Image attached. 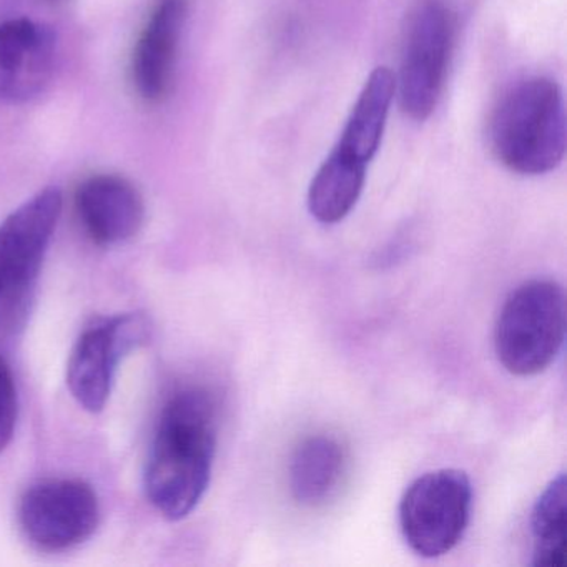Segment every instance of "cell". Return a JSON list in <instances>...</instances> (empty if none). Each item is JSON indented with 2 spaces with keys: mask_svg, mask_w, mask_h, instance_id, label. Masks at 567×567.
Returning a JSON list of instances; mask_svg holds the SVG:
<instances>
[{
  "mask_svg": "<svg viewBox=\"0 0 567 567\" xmlns=\"http://www.w3.org/2000/svg\"><path fill=\"white\" fill-rule=\"evenodd\" d=\"M62 207V192L48 187L0 224V305L22 298L38 277Z\"/></svg>",
  "mask_w": 567,
  "mask_h": 567,
  "instance_id": "cell-8",
  "label": "cell"
},
{
  "mask_svg": "<svg viewBox=\"0 0 567 567\" xmlns=\"http://www.w3.org/2000/svg\"><path fill=\"white\" fill-rule=\"evenodd\" d=\"M51 2H58V0H51Z\"/></svg>",
  "mask_w": 567,
  "mask_h": 567,
  "instance_id": "cell-17",
  "label": "cell"
},
{
  "mask_svg": "<svg viewBox=\"0 0 567 567\" xmlns=\"http://www.w3.org/2000/svg\"><path fill=\"white\" fill-rule=\"evenodd\" d=\"M19 416L18 388L8 361L0 357V453L11 444Z\"/></svg>",
  "mask_w": 567,
  "mask_h": 567,
  "instance_id": "cell-16",
  "label": "cell"
},
{
  "mask_svg": "<svg viewBox=\"0 0 567 567\" xmlns=\"http://www.w3.org/2000/svg\"><path fill=\"white\" fill-rule=\"evenodd\" d=\"M396 97V79L388 68L371 72L341 132L337 147L363 164H370L380 148L391 104Z\"/></svg>",
  "mask_w": 567,
  "mask_h": 567,
  "instance_id": "cell-13",
  "label": "cell"
},
{
  "mask_svg": "<svg viewBox=\"0 0 567 567\" xmlns=\"http://www.w3.org/2000/svg\"><path fill=\"white\" fill-rule=\"evenodd\" d=\"M453 44V16L443 0H421L404 32L396 95L401 111L426 121L440 101Z\"/></svg>",
  "mask_w": 567,
  "mask_h": 567,
  "instance_id": "cell-5",
  "label": "cell"
},
{
  "mask_svg": "<svg viewBox=\"0 0 567 567\" xmlns=\"http://www.w3.org/2000/svg\"><path fill=\"white\" fill-rule=\"evenodd\" d=\"M566 338V298L553 280H529L511 291L497 317V360L516 377H536L556 361Z\"/></svg>",
  "mask_w": 567,
  "mask_h": 567,
  "instance_id": "cell-3",
  "label": "cell"
},
{
  "mask_svg": "<svg viewBox=\"0 0 567 567\" xmlns=\"http://www.w3.org/2000/svg\"><path fill=\"white\" fill-rule=\"evenodd\" d=\"M148 331L147 320L138 313L105 318L82 331L69 357L68 386L85 411L104 410L118 364L148 340Z\"/></svg>",
  "mask_w": 567,
  "mask_h": 567,
  "instance_id": "cell-7",
  "label": "cell"
},
{
  "mask_svg": "<svg viewBox=\"0 0 567 567\" xmlns=\"http://www.w3.org/2000/svg\"><path fill=\"white\" fill-rule=\"evenodd\" d=\"M566 137L563 92L550 79L514 85L491 118V151L514 174L534 177L559 167Z\"/></svg>",
  "mask_w": 567,
  "mask_h": 567,
  "instance_id": "cell-2",
  "label": "cell"
},
{
  "mask_svg": "<svg viewBox=\"0 0 567 567\" xmlns=\"http://www.w3.org/2000/svg\"><path fill=\"white\" fill-rule=\"evenodd\" d=\"M217 431V403L207 391L185 388L165 403L144 474L147 499L165 519H185L207 493Z\"/></svg>",
  "mask_w": 567,
  "mask_h": 567,
  "instance_id": "cell-1",
  "label": "cell"
},
{
  "mask_svg": "<svg viewBox=\"0 0 567 567\" xmlns=\"http://www.w3.org/2000/svg\"><path fill=\"white\" fill-rule=\"evenodd\" d=\"M58 38L49 25L31 19L0 24V104L34 101L51 84Z\"/></svg>",
  "mask_w": 567,
  "mask_h": 567,
  "instance_id": "cell-9",
  "label": "cell"
},
{
  "mask_svg": "<svg viewBox=\"0 0 567 567\" xmlns=\"http://www.w3.org/2000/svg\"><path fill=\"white\" fill-rule=\"evenodd\" d=\"M75 210L85 234L101 247L131 240L145 218L141 192L118 175H94L82 182L75 192Z\"/></svg>",
  "mask_w": 567,
  "mask_h": 567,
  "instance_id": "cell-11",
  "label": "cell"
},
{
  "mask_svg": "<svg viewBox=\"0 0 567 567\" xmlns=\"http://www.w3.org/2000/svg\"><path fill=\"white\" fill-rule=\"evenodd\" d=\"M533 566L564 567L566 564V476L554 477L530 513Z\"/></svg>",
  "mask_w": 567,
  "mask_h": 567,
  "instance_id": "cell-15",
  "label": "cell"
},
{
  "mask_svg": "<svg viewBox=\"0 0 567 567\" xmlns=\"http://www.w3.org/2000/svg\"><path fill=\"white\" fill-rule=\"evenodd\" d=\"M187 11V0H158L135 44L132 82L148 104H161L171 94Z\"/></svg>",
  "mask_w": 567,
  "mask_h": 567,
  "instance_id": "cell-10",
  "label": "cell"
},
{
  "mask_svg": "<svg viewBox=\"0 0 567 567\" xmlns=\"http://www.w3.org/2000/svg\"><path fill=\"white\" fill-rule=\"evenodd\" d=\"M471 506L473 487L464 471H430L414 480L401 499V534L417 556H444L463 539Z\"/></svg>",
  "mask_w": 567,
  "mask_h": 567,
  "instance_id": "cell-4",
  "label": "cell"
},
{
  "mask_svg": "<svg viewBox=\"0 0 567 567\" xmlns=\"http://www.w3.org/2000/svg\"><path fill=\"white\" fill-rule=\"evenodd\" d=\"M347 471V451L337 437L315 434L295 450L288 470L290 493L301 506L328 503L340 487Z\"/></svg>",
  "mask_w": 567,
  "mask_h": 567,
  "instance_id": "cell-12",
  "label": "cell"
},
{
  "mask_svg": "<svg viewBox=\"0 0 567 567\" xmlns=\"http://www.w3.org/2000/svg\"><path fill=\"white\" fill-rule=\"evenodd\" d=\"M367 164L334 147L308 188V210L320 224L343 220L360 200L367 181Z\"/></svg>",
  "mask_w": 567,
  "mask_h": 567,
  "instance_id": "cell-14",
  "label": "cell"
},
{
  "mask_svg": "<svg viewBox=\"0 0 567 567\" xmlns=\"http://www.w3.org/2000/svg\"><path fill=\"white\" fill-rule=\"evenodd\" d=\"M25 539L44 553H64L91 539L101 524V503L82 480H45L25 491L19 503Z\"/></svg>",
  "mask_w": 567,
  "mask_h": 567,
  "instance_id": "cell-6",
  "label": "cell"
}]
</instances>
